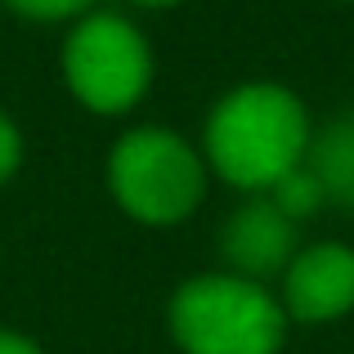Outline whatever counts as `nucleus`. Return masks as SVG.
<instances>
[{
    "label": "nucleus",
    "mask_w": 354,
    "mask_h": 354,
    "mask_svg": "<svg viewBox=\"0 0 354 354\" xmlns=\"http://www.w3.org/2000/svg\"><path fill=\"white\" fill-rule=\"evenodd\" d=\"M310 113L274 81L238 86L207 117V162L225 184L269 193L310 153Z\"/></svg>",
    "instance_id": "1"
},
{
    "label": "nucleus",
    "mask_w": 354,
    "mask_h": 354,
    "mask_svg": "<svg viewBox=\"0 0 354 354\" xmlns=\"http://www.w3.org/2000/svg\"><path fill=\"white\" fill-rule=\"evenodd\" d=\"M171 337L184 354H278L287 314L265 283L198 274L171 296Z\"/></svg>",
    "instance_id": "2"
},
{
    "label": "nucleus",
    "mask_w": 354,
    "mask_h": 354,
    "mask_svg": "<svg viewBox=\"0 0 354 354\" xmlns=\"http://www.w3.org/2000/svg\"><path fill=\"white\" fill-rule=\"evenodd\" d=\"M207 166L189 139L162 126H139L117 139L108 157V189L121 211L144 225H180L202 202Z\"/></svg>",
    "instance_id": "3"
},
{
    "label": "nucleus",
    "mask_w": 354,
    "mask_h": 354,
    "mask_svg": "<svg viewBox=\"0 0 354 354\" xmlns=\"http://www.w3.org/2000/svg\"><path fill=\"white\" fill-rule=\"evenodd\" d=\"M68 90L90 113H126L153 86V54L135 23L121 14H81L63 45Z\"/></svg>",
    "instance_id": "4"
},
{
    "label": "nucleus",
    "mask_w": 354,
    "mask_h": 354,
    "mask_svg": "<svg viewBox=\"0 0 354 354\" xmlns=\"http://www.w3.org/2000/svg\"><path fill=\"white\" fill-rule=\"evenodd\" d=\"M354 310V251L314 242L283 269V314L301 323H332Z\"/></svg>",
    "instance_id": "5"
},
{
    "label": "nucleus",
    "mask_w": 354,
    "mask_h": 354,
    "mask_svg": "<svg viewBox=\"0 0 354 354\" xmlns=\"http://www.w3.org/2000/svg\"><path fill=\"white\" fill-rule=\"evenodd\" d=\"M220 251L229 260V274H242L251 283L283 274L296 256V220H287L265 193H251L220 229Z\"/></svg>",
    "instance_id": "6"
},
{
    "label": "nucleus",
    "mask_w": 354,
    "mask_h": 354,
    "mask_svg": "<svg viewBox=\"0 0 354 354\" xmlns=\"http://www.w3.org/2000/svg\"><path fill=\"white\" fill-rule=\"evenodd\" d=\"M305 166L319 180L323 202H346V207H354V113L332 117L319 135H310Z\"/></svg>",
    "instance_id": "7"
},
{
    "label": "nucleus",
    "mask_w": 354,
    "mask_h": 354,
    "mask_svg": "<svg viewBox=\"0 0 354 354\" xmlns=\"http://www.w3.org/2000/svg\"><path fill=\"white\" fill-rule=\"evenodd\" d=\"M265 198L274 202L287 220H305L314 207H323V189H319V180L310 175V166H305V162L296 166V171H287L283 180L265 193Z\"/></svg>",
    "instance_id": "8"
},
{
    "label": "nucleus",
    "mask_w": 354,
    "mask_h": 354,
    "mask_svg": "<svg viewBox=\"0 0 354 354\" xmlns=\"http://www.w3.org/2000/svg\"><path fill=\"white\" fill-rule=\"evenodd\" d=\"M14 14L23 18H36V23H59V18H77V14H90L95 0H5Z\"/></svg>",
    "instance_id": "9"
},
{
    "label": "nucleus",
    "mask_w": 354,
    "mask_h": 354,
    "mask_svg": "<svg viewBox=\"0 0 354 354\" xmlns=\"http://www.w3.org/2000/svg\"><path fill=\"white\" fill-rule=\"evenodd\" d=\"M18 162H23V135H18L14 121L0 113V184L18 171Z\"/></svg>",
    "instance_id": "10"
},
{
    "label": "nucleus",
    "mask_w": 354,
    "mask_h": 354,
    "mask_svg": "<svg viewBox=\"0 0 354 354\" xmlns=\"http://www.w3.org/2000/svg\"><path fill=\"white\" fill-rule=\"evenodd\" d=\"M0 354H41V346L27 337H18V332H5L0 328Z\"/></svg>",
    "instance_id": "11"
},
{
    "label": "nucleus",
    "mask_w": 354,
    "mask_h": 354,
    "mask_svg": "<svg viewBox=\"0 0 354 354\" xmlns=\"http://www.w3.org/2000/svg\"><path fill=\"white\" fill-rule=\"evenodd\" d=\"M135 5H144V9H171V5H180V0H135Z\"/></svg>",
    "instance_id": "12"
}]
</instances>
